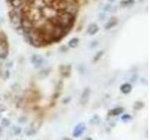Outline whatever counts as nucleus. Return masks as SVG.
Returning <instances> with one entry per match:
<instances>
[{
    "instance_id": "obj_3",
    "label": "nucleus",
    "mask_w": 150,
    "mask_h": 140,
    "mask_svg": "<svg viewBox=\"0 0 150 140\" xmlns=\"http://www.w3.org/2000/svg\"><path fill=\"white\" fill-rule=\"evenodd\" d=\"M78 43H79V39L77 37H74V38H72L69 42V48H75L78 45Z\"/></svg>"
},
{
    "instance_id": "obj_1",
    "label": "nucleus",
    "mask_w": 150,
    "mask_h": 140,
    "mask_svg": "<svg viewBox=\"0 0 150 140\" xmlns=\"http://www.w3.org/2000/svg\"><path fill=\"white\" fill-rule=\"evenodd\" d=\"M98 31V26L97 24H95V23H92V24H90L88 26V29H87V33L89 35H95L96 33Z\"/></svg>"
},
{
    "instance_id": "obj_5",
    "label": "nucleus",
    "mask_w": 150,
    "mask_h": 140,
    "mask_svg": "<svg viewBox=\"0 0 150 140\" xmlns=\"http://www.w3.org/2000/svg\"><path fill=\"white\" fill-rule=\"evenodd\" d=\"M110 8H111V6H110V5H107L106 8H104V10H109Z\"/></svg>"
},
{
    "instance_id": "obj_2",
    "label": "nucleus",
    "mask_w": 150,
    "mask_h": 140,
    "mask_svg": "<svg viewBox=\"0 0 150 140\" xmlns=\"http://www.w3.org/2000/svg\"><path fill=\"white\" fill-rule=\"evenodd\" d=\"M117 24V19L116 18H112L111 20L107 22V24L105 25V29H110V28H112L114 26H115Z\"/></svg>"
},
{
    "instance_id": "obj_4",
    "label": "nucleus",
    "mask_w": 150,
    "mask_h": 140,
    "mask_svg": "<svg viewBox=\"0 0 150 140\" xmlns=\"http://www.w3.org/2000/svg\"><path fill=\"white\" fill-rule=\"evenodd\" d=\"M134 4L133 0H123V1L120 2V5H122L123 7H128V6H131V5Z\"/></svg>"
},
{
    "instance_id": "obj_6",
    "label": "nucleus",
    "mask_w": 150,
    "mask_h": 140,
    "mask_svg": "<svg viewBox=\"0 0 150 140\" xmlns=\"http://www.w3.org/2000/svg\"><path fill=\"white\" fill-rule=\"evenodd\" d=\"M110 2H112V1H115V0H109Z\"/></svg>"
}]
</instances>
